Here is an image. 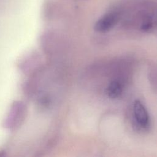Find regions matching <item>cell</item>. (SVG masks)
Returning a JSON list of instances; mask_svg holds the SVG:
<instances>
[{
	"instance_id": "obj_1",
	"label": "cell",
	"mask_w": 157,
	"mask_h": 157,
	"mask_svg": "<svg viewBox=\"0 0 157 157\" xmlns=\"http://www.w3.org/2000/svg\"><path fill=\"white\" fill-rule=\"evenodd\" d=\"M26 115V107L20 101L15 102L12 105L8 115L4 120V127L14 129L23 122Z\"/></svg>"
},
{
	"instance_id": "obj_2",
	"label": "cell",
	"mask_w": 157,
	"mask_h": 157,
	"mask_svg": "<svg viewBox=\"0 0 157 157\" xmlns=\"http://www.w3.org/2000/svg\"><path fill=\"white\" fill-rule=\"evenodd\" d=\"M118 16L115 12H109L101 17L94 25L96 31L105 33L111 29L117 23Z\"/></svg>"
},
{
	"instance_id": "obj_3",
	"label": "cell",
	"mask_w": 157,
	"mask_h": 157,
	"mask_svg": "<svg viewBox=\"0 0 157 157\" xmlns=\"http://www.w3.org/2000/svg\"><path fill=\"white\" fill-rule=\"evenodd\" d=\"M133 112L137 123L142 127H146L149 123V116L145 107L140 101H135Z\"/></svg>"
},
{
	"instance_id": "obj_4",
	"label": "cell",
	"mask_w": 157,
	"mask_h": 157,
	"mask_svg": "<svg viewBox=\"0 0 157 157\" xmlns=\"http://www.w3.org/2000/svg\"><path fill=\"white\" fill-rule=\"evenodd\" d=\"M122 85L118 81H112L107 88L106 92L109 98L115 99L119 97L122 93Z\"/></svg>"
}]
</instances>
